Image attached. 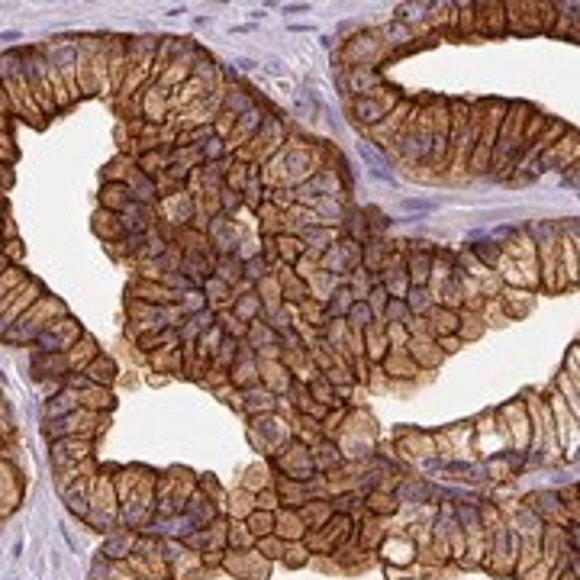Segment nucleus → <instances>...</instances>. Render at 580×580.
I'll use <instances>...</instances> for the list:
<instances>
[{
	"label": "nucleus",
	"instance_id": "1",
	"mask_svg": "<svg viewBox=\"0 0 580 580\" xmlns=\"http://www.w3.org/2000/svg\"><path fill=\"white\" fill-rule=\"evenodd\" d=\"M88 452H90L88 439H74V435H68V439H62L59 445H55V458H59V464L81 461V458H88Z\"/></svg>",
	"mask_w": 580,
	"mask_h": 580
},
{
	"label": "nucleus",
	"instance_id": "2",
	"mask_svg": "<svg viewBox=\"0 0 580 580\" xmlns=\"http://www.w3.org/2000/svg\"><path fill=\"white\" fill-rule=\"evenodd\" d=\"M274 529H278V536L284 538V542H297L307 526H303V519L297 513H278L274 516Z\"/></svg>",
	"mask_w": 580,
	"mask_h": 580
},
{
	"label": "nucleus",
	"instance_id": "3",
	"mask_svg": "<svg viewBox=\"0 0 580 580\" xmlns=\"http://www.w3.org/2000/svg\"><path fill=\"white\" fill-rule=\"evenodd\" d=\"M249 532L255 538H265L274 532V513H265V509H255L249 513Z\"/></svg>",
	"mask_w": 580,
	"mask_h": 580
},
{
	"label": "nucleus",
	"instance_id": "4",
	"mask_svg": "<svg viewBox=\"0 0 580 580\" xmlns=\"http://www.w3.org/2000/svg\"><path fill=\"white\" fill-rule=\"evenodd\" d=\"M88 381L90 384H110L113 381V361L110 358H97L88 367Z\"/></svg>",
	"mask_w": 580,
	"mask_h": 580
},
{
	"label": "nucleus",
	"instance_id": "5",
	"mask_svg": "<svg viewBox=\"0 0 580 580\" xmlns=\"http://www.w3.org/2000/svg\"><path fill=\"white\" fill-rule=\"evenodd\" d=\"M258 555H265V558H284V542L274 536L258 538Z\"/></svg>",
	"mask_w": 580,
	"mask_h": 580
},
{
	"label": "nucleus",
	"instance_id": "6",
	"mask_svg": "<svg viewBox=\"0 0 580 580\" xmlns=\"http://www.w3.org/2000/svg\"><path fill=\"white\" fill-rule=\"evenodd\" d=\"M229 542H233V545H242V548H245V545L255 542V536L249 532V526H233V529H229Z\"/></svg>",
	"mask_w": 580,
	"mask_h": 580
}]
</instances>
